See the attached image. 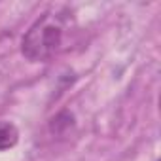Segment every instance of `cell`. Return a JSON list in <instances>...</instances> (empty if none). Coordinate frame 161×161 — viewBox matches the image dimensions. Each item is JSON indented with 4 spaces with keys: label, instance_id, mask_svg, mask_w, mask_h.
Masks as SVG:
<instances>
[{
    "label": "cell",
    "instance_id": "obj_1",
    "mask_svg": "<svg viewBox=\"0 0 161 161\" xmlns=\"http://www.w3.org/2000/svg\"><path fill=\"white\" fill-rule=\"evenodd\" d=\"M74 21L68 10L55 8L40 15L21 40L23 55L32 63H44L57 55L64 47L66 32H70Z\"/></svg>",
    "mask_w": 161,
    "mask_h": 161
},
{
    "label": "cell",
    "instance_id": "obj_2",
    "mask_svg": "<svg viewBox=\"0 0 161 161\" xmlns=\"http://www.w3.org/2000/svg\"><path fill=\"white\" fill-rule=\"evenodd\" d=\"M17 140H19L17 127L10 121H0V152L14 148L17 144Z\"/></svg>",
    "mask_w": 161,
    "mask_h": 161
}]
</instances>
